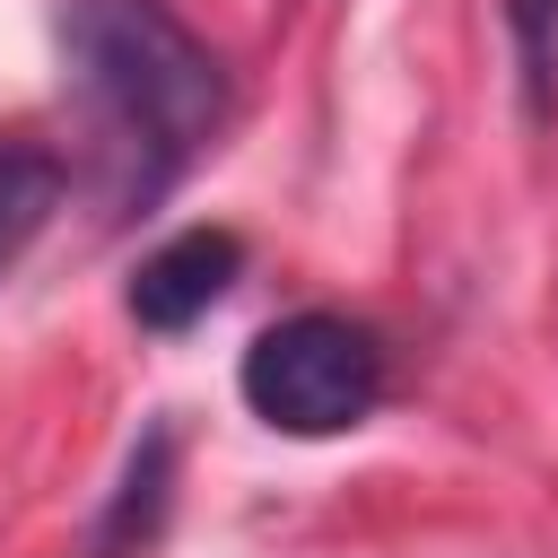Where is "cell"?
Returning <instances> with one entry per match:
<instances>
[{
    "instance_id": "6da1fadb",
    "label": "cell",
    "mask_w": 558,
    "mask_h": 558,
    "mask_svg": "<svg viewBox=\"0 0 558 558\" xmlns=\"http://www.w3.org/2000/svg\"><path fill=\"white\" fill-rule=\"evenodd\" d=\"M61 61L122 166V192L140 201L183 174L227 122V70L166 0H70Z\"/></svg>"
},
{
    "instance_id": "7a4b0ae2",
    "label": "cell",
    "mask_w": 558,
    "mask_h": 558,
    "mask_svg": "<svg viewBox=\"0 0 558 558\" xmlns=\"http://www.w3.org/2000/svg\"><path fill=\"white\" fill-rule=\"evenodd\" d=\"M235 384L279 436H349L384 401V340L349 314H288L244 349Z\"/></svg>"
},
{
    "instance_id": "3957f363",
    "label": "cell",
    "mask_w": 558,
    "mask_h": 558,
    "mask_svg": "<svg viewBox=\"0 0 558 558\" xmlns=\"http://www.w3.org/2000/svg\"><path fill=\"white\" fill-rule=\"evenodd\" d=\"M235 279H244V235H227V227H183V235H166V244L131 270V314H140V331H192Z\"/></svg>"
},
{
    "instance_id": "277c9868",
    "label": "cell",
    "mask_w": 558,
    "mask_h": 558,
    "mask_svg": "<svg viewBox=\"0 0 558 558\" xmlns=\"http://www.w3.org/2000/svg\"><path fill=\"white\" fill-rule=\"evenodd\" d=\"M166 506H174V427H140V445L87 532V558H148L166 532Z\"/></svg>"
},
{
    "instance_id": "5b68a950",
    "label": "cell",
    "mask_w": 558,
    "mask_h": 558,
    "mask_svg": "<svg viewBox=\"0 0 558 558\" xmlns=\"http://www.w3.org/2000/svg\"><path fill=\"white\" fill-rule=\"evenodd\" d=\"M52 209H61V166L26 140H0V270L44 235Z\"/></svg>"
},
{
    "instance_id": "8992f818",
    "label": "cell",
    "mask_w": 558,
    "mask_h": 558,
    "mask_svg": "<svg viewBox=\"0 0 558 558\" xmlns=\"http://www.w3.org/2000/svg\"><path fill=\"white\" fill-rule=\"evenodd\" d=\"M514 35H523V78H532V105H549V78H558V0H506Z\"/></svg>"
}]
</instances>
